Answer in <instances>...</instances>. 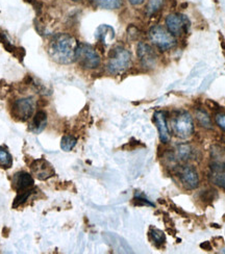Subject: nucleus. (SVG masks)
I'll return each instance as SVG.
<instances>
[{
    "mask_svg": "<svg viewBox=\"0 0 225 254\" xmlns=\"http://www.w3.org/2000/svg\"><path fill=\"white\" fill-rule=\"evenodd\" d=\"M76 39L69 34H58L48 45V55L53 62L61 65H69L76 61Z\"/></svg>",
    "mask_w": 225,
    "mask_h": 254,
    "instance_id": "1",
    "label": "nucleus"
},
{
    "mask_svg": "<svg viewBox=\"0 0 225 254\" xmlns=\"http://www.w3.org/2000/svg\"><path fill=\"white\" fill-rule=\"evenodd\" d=\"M132 65V55L126 48L122 46H117L113 48L108 58L106 63V69L111 73L116 75L126 71Z\"/></svg>",
    "mask_w": 225,
    "mask_h": 254,
    "instance_id": "2",
    "label": "nucleus"
},
{
    "mask_svg": "<svg viewBox=\"0 0 225 254\" xmlns=\"http://www.w3.org/2000/svg\"><path fill=\"white\" fill-rule=\"evenodd\" d=\"M148 39L153 45L162 51L172 49L176 46V38L163 26H152L148 31Z\"/></svg>",
    "mask_w": 225,
    "mask_h": 254,
    "instance_id": "3",
    "label": "nucleus"
},
{
    "mask_svg": "<svg viewBox=\"0 0 225 254\" xmlns=\"http://www.w3.org/2000/svg\"><path fill=\"white\" fill-rule=\"evenodd\" d=\"M76 61L84 69H96L99 67L101 59L91 45L78 43L76 49Z\"/></svg>",
    "mask_w": 225,
    "mask_h": 254,
    "instance_id": "4",
    "label": "nucleus"
},
{
    "mask_svg": "<svg viewBox=\"0 0 225 254\" xmlns=\"http://www.w3.org/2000/svg\"><path fill=\"white\" fill-rule=\"evenodd\" d=\"M174 134L180 139H188L194 131V122L187 112H180L171 121Z\"/></svg>",
    "mask_w": 225,
    "mask_h": 254,
    "instance_id": "5",
    "label": "nucleus"
},
{
    "mask_svg": "<svg viewBox=\"0 0 225 254\" xmlns=\"http://www.w3.org/2000/svg\"><path fill=\"white\" fill-rule=\"evenodd\" d=\"M35 109L36 102L34 98H21L16 100L13 104V115L19 121L24 122L33 117Z\"/></svg>",
    "mask_w": 225,
    "mask_h": 254,
    "instance_id": "6",
    "label": "nucleus"
},
{
    "mask_svg": "<svg viewBox=\"0 0 225 254\" xmlns=\"http://www.w3.org/2000/svg\"><path fill=\"white\" fill-rule=\"evenodd\" d=\"M166 26H167V29L174 37H179V36H183L185 33H187V30L190 26V21L183 14L173 13L167 16Z\"/></svg>",
    "mask_w": 225,
    "mask_h": 254,
    "instance_id": "7",
    "label": "nucleus"
},
{
    "mask_svg": "<svg viewBox=\"0 0 225 254\" xmlns=\"http://www.w3.org/2000/svg\"><path fill=\"white\" fill-rule=\"evenodd\" d=\"M137 54L139 61L141 62L143 67L147 69L155 67L157 63V56L151 46L144 43V42H140L137 48Z\"/></svg>",
    "mask_w": 225,
    "mask_h": 254,
    "instance_id": "8",
    "label": "nucleus"
},
{
    "mask_svg": "<svg viewBox=\"0 0 225 254\" xmlns=\"http://www.w3.org/2000/svg\"><path fill=\"white\" fill-rule=\"evenodd\" d=\"M181 184L188 190H195L199 186V176L195 168L192 166L180 167L177 171Z\"/></svg>",
    "mask_w": 225,
    "mask_h": 254,
    "instance_id": "9",
    "label": "nucleus"
},
{
    "mask_svg": "<svg viewBox=\"0 0 225 254\" xmlns=\"http://www.w3.org/2000/svg\"><path fill=\"white\" fill-rule=\"evenodd\" d=\"M30 170L39 181H46V179L56 174L55 169H53L51 164L44 160V158H39V160L31 163Z\"/></svg>",
    "mask_w": 225,
    "mask_h": 254,
    "instance_id": "10",
    "label": "nucleus"
},
{
    "mask_svg": "<svg viewBox=\"0 0 225 254\" xmlns=\"http://www.w3.org/2000/svg\"><path fill=\"white\" fill-rule=\"evenodd\" d=\"M154 121L158 130L159 140L162 143H168L170 141V131L166 120V115L164 112H156L154 114Z\"/></svg>",
    "mask_w": 225,
    "mask_h": 254,
    "instance_id": "11",
    "label": "nucleus"
},
{
    "mask_svg": "<svg viewBox=\"0 0 225 254\" xmlns=\"http://www.w3.org/2000/svg\"><path fill=\"white\" fill-rule=\"evenodd\" d=\"M210 181L215 186L225 190V163H215L211 167Z\"/></svg>",
    "mask_w": 225,
    "mask_h": 254,
    "instance_id": "12",
    "label": "nucleus"
},
{
    "mask_svg": "<svg viewBox=\"0 0 225 254\" xmlns=\"http://www.w3.org/2000/svg\"><path fill=\"white\" fill-rule=\"evenodd\" d=\"M34 186V178L29 173L19 172L15 174L13 178V188L17 192H22V190H29Z\"/></svg>",
    "mask_w": 225,
    "mask_h": 254,
    "instance_id": "13",
    "label": "nucleus"
},
{
    "mask_svg": "<svg viewBox=\"0 0 225 254\" xmlns=\"http://www.w3.org/2000/svg\"><path fill=\"white\" fill-rule=\"evenodd\" d=\"M96 39L104 46H109L115 39V30L112 26L102 24L96 30Z\"/></svg>",
    "mask_w": 225,
    "mask_h": 254,
    "instance_id": "14",
    "label": "nucleus"
},
{
    "mask_svg": "<svg viewBox=\"0 0 225 254\" xmlns=\"http://www.w3.org/2000/svg\"><path fill=\"white\" fill-rule=\"evenodd\" d=\"M46 124H47V114L44 111H40L33 117V120H31V123L29 126V129L31 132L38 134L44 130Z\"/></svg>",
    "mask_w": 225,
    "mask_h": 254,
    "instance_id": "15",
    "label": "nucleus"
},
{
    "mask_svg": "<svg viewBox=\"0 0 225 254\" xmlns=\"http://www.w3.org/2000/svg\"><path fill=\"white\" fill-rule=\"evenodd\" d=\"M95 6L105 9H117L123 4L122 0H89Z\"/></svg>",
    "mask_w": 225,
    "mask_h": 254,
    "instance_id": "16",
    "label": "nucleus"
},
{
    "mask_svg": "<svg viewBox=\"0 0 225 254\" xmlns=\"http://www.w3.org/2000/svg\"><path fill=\"white\" fill-rule=\"evenodd\" d=\"M195 116H196V119H197L199 125L201 127H203V128H207V129H212L213 128V123H212L211 117L206 111L197 110Z\"/></svg>",
    "mask_w": 225,
    "mask_h": 254,
    "instance_id": "17",
    "label": "nucleus"
},
{
    "mask_svg": "<svg viewBox=\"0 0 225 254\" xmlns=\"http://www.w3.org/2000/svg\"><path fill=\"white\" fill-rule=\"evenodd\" d=\"M166 0H148L146 6V13L148 16H152L163 8Z\"/></svg>",
    "mask_w": 225,
    "mask_h": 254,
    "instance_id": "18",
    "label": "nucleus"
},
{
    "mask_svg": "<svg viewBox=\"0 0 225 254\" xmlns=\"http://www.w3.org/2000/svg\"><path fill=\"white\" fill-rule=\"evenodd\" d=\"M176 156L180 161H188L192 155V147L190 144H180L176 148Z\"/></svg>",
    "mask_w": 225,
    "mask_h": 254,
    "instance_id": "19",
    "label": "nucleus"
},
{
    "mask_svg": "<svg viewBox=\"0 0 225 254\" xmlns=\"http://www.w3.org/2000/svg\"><path fill=\"white\" fill-rule=\"evenodd\" d=\"M13 165V157L9 154V152L4 149V148L0 147V168L9 169Z\"/></svg>",
    "mask_w": 225,
    "mask_h": 254,
    "instance_id": "20",
    "label": "nucleus"
},
{
    "mask_svg": "<svg viewBox=\"0 0 225 254\" xmlns=\"http://www.w3.org/2000/svg\"><path fill=\"white\" fill-rule=\"evenodd\" d=\"M76 137L73 136V135H65L63 136V139L61 141V148L64 151H71L73 148L76 145Z\"/></svg>",
    "mask_w": 225,
    "mask_h": 254,
    "instance_id": "21",
    "label": "nucleus"
},
{
    "mask_svg": "<svg viewBox=\"0 0 225 254\" xmlns=\"http://www.w3.org/2000/svg\"><path fill=\"white\" fill-rule=\"evenodd\" d=\"M149 234H150V238H151V240L154 243H156L157 245H162L166 242V237L162 230H158V229L152 227V228H150Z\"/></svg>",
    "mask_w": 225,
    "mask_h": 254,
    "instance_id": "22",
    "label": "nucleus"
},
{
    "mask_svg": "<svg viewBox=\"0 0 225 254\" xmlns=\"http://www.w3.org/2000/svg\"><path fill=\"white\" fill-rule=\"evenodd\" d=\"M31 194V190H22V192H18V195L14 201V204H13V207H18L19 205L22 204L23 202H25V201L28 199V197L30 196Z\"/></svg>",
    "mask_w": 225,
    "mask_h": 254,
    "instance_id": "23",
    "label": "nucleus"
},
{
    "mask_svg": "<svg viewBox=\"0 0 225 254\" xmlns=\"http://www.w3.org/2000/svg\"><path fill=\"white\" fill-rule=\"evenodd\" d=\"M217 125L225 131V113H218L215 117Z\"/></svg>",
    "mask_w": 225,
    "mask_h": 254,
    "instance_id": "24",
    "label": "nucleus"
},
{
    "mask_svg": "<svg viewBox=\"0 0 225 254\" xmlns=\"http://www.w3.org/2000/svg\"><path fill=\"white\" fill-rule=\"evenodd\" d=\"M135 202H139V204H140V205H150V206H154L151 202H149V201L147 200V199H144V198H141V197H136L135 199Z\"/></svg>",
    "mask_w": 225,
    "mask_h": 254,
    "instance_id": "25",
    "label": "nucleus"
},
{
    "mask_svg": "<svg viewBox=\"0 0 225 254\" xmlns=\"http://www.w3.org/2000/svg\"><path fill=\"white\" fill-rule=\"evenodd\" d=\"M128 1L133 5H140L145 1V0H128Z\"/></svg>",
    "mask_w": 225,
    "mask_h": 254,
    "instance_id": "26",
    "label": "nucleus"
},
{
    "mask_svg": "<svg viewBox=\"0 0 225 254\" xmlns=\"http://www.w3.org/2000/svg\"><path fill=\"white\" fill-rule=\"evenodd\" d=\"M200 247H201V248H203L205 250H207V251L212 250V247H211V245H210V243H209V242L203 243V244H201V245H200Z\"/></svg>",
    "mask_w": 225,
    "mask_h": 254,
    "instance_id": "27",
    "label": "nucleus"
},
{
    "mask_svg": "<svg viewBox=\"0 0 225 254\" xmlns=\"http://www.w3.org/2000/svg\"><path fill=\"white\" fill-rule=\"evenodd\" d=\"M72 1H79V0H72Z\"/></svg>",
    "mask_w": 225,
    "mask_h": 254,
    "instance_id": "28",
    "label": "nucleus"
}]
</instances>
